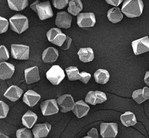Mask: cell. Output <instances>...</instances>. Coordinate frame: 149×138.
<instances>
[{
    "label": "cell",
    "mask_w": 149,
    "mask_h": 138,
    "mask_svg": "<svg viewBox=\"0 0 149 138\" xmlns=\"http://www.w3.org/2000/svg\"><path fill=\"white\" fill-rule=\"evenodd\" d=\"M29 46L24 44H11V54L17 60H27L29 58Z\"/></svg>",
    "instance_id": "obj_6"
},
{
    "label": "cell",
    "mask_w": 149,
    "mask_h": 138,
    "mask_svg": "<svg viewBox=\"0 0 149 138\" xmlns=\"http://www.w3.org/2000/svg\"><path fill=\"white\" fill-rule=\"evenodd\" d=\"M25 80L27 84H32L40 80L38 68L37 66L28 68L24 70Z\"/></svg>",
    "instance_id": "obj_17"
},
{
    "label": "cell",
    "mask_w": 149,
    "mask_h": 138,
    "mask_svg": "<svg viewBox=\"0 0 149 138\" xmlns=\"http://www.w3.org/2000/svg\"><path fill=\"white\" fill-rule=\"evenodd\" d=\"M144 81L145 82V83L149 86V71H147L146 73L145 76H144Z\"/></svg>",
    "instance_id": "obj_41"
},
{
    "label": "cell",
    "mask_w": 149,
    "mask_h": 138,
    "mask_svg": "<svg viewBox=\"0 0 149 138\" xmlns=\"http://www.w3.org/2000/svg\"><path fill=\"white\" fill-rule=\"evenodd\" d=\"M77 23L80 27L94 26L95 23L94 13L93 12L79 13L77 18Z\"/></svg>",
    "instance_id": "obj_8"
},
{
    "label": "cell",
    "mask_w": 149,
    "mask_h": 138,
    "mask_svg": "<svg viewBox=\"0 0 149 138\" xmlns=\"http://www.w3.org/2000/svg\"><path fill=\"white\" fill-rule=\"evenodd\" d=\"M95 94L97 96V101H96V104H101L105 101H107V96L103 92L100 91H95Z\"/></svg>",
    "instance_id": "obj_35"
},
{
    "label": "cell",
    "mask_w": 149,
    "mask_h": 138,
    "mask_svg": "<svg viewBox=\"0 0 149 138\" xmlns=\"http://www.w3.org/2000/svg\"><path fill=\"white\" fill-rule=\"evenodd\" d=\"M23 91L19 87L12 85L10 86L4 94V96L10 101L15 102L18 100L22 96Z\"/></svg>",
    "instance_id": "obj_15"
},
{
    "label": "cell",
    "mask_w": 149,
    "mask_h": 138,
    "mask_svg": "<svg viewBox=\"0 0 149 138\" xmlns=\"http://www.w3.org/2000/svg\"><path fill=\"white\" fill-rule=\"evenodd\" d=\"M9 7L10 9L20 11L26 8L28 5V0H7Z\"/></svg>",
    "instance_id": "obj_26"
},
{
    "label": "cell",
    "mask_w": 149,
    "mask_h": 138,
    "mask_svg": "<svg viewBox=\"0 0 149 138\" xmlns=\"http://www.w3.org/2000/svg\"><path fill=\"white\" fill-rule=\"evenodd\" d=\"M133 52L139 55L149 51V38L148 36L140 38L132 42Z\"/></svg>",
    "instance_id": "obj_9"
},
{
    "label": "cell",
    "mask_w": 149,
    "mask_h": 138,
    "mask_svg": "<svg viewBox=\"0 0 149 138\" xmlns=\"http://www.w3.org/2000/svg\"><path fill=\"white\" fill-rule=\"evenodd\" d=\"M52 2L54 6L58 9L64 8L69 4V0H52Z\"/></svg>",
    "instance_id": "obj_33"
},
{
    "label": "cell",
    "mask_w": 149,
    "mask_h": 138,
    "mask_svg": "<svg viewBox=\"0 0 149 138\" xmlns=\"http://www.w3.org/2000/svg\"><path fill=\"white\" fill-rule=\"evenodd\" d=\"M58 104L60 106L62 112H67L72 111L74 107V102L70 94H65L60 96L56 99Z\"/></svg>",
    "instance_id": "obj_10"
},
{
    "label": "cell",
    "mask_w": 149,
    "mask_h": 138,
    "mask_svg": "<svg viewBox=\"0 0 149 138\" xmlns=\"http://www.w3.org/2000/svg\"><path fill=\"white\" fill-rule=\"evenodd\" d=\"M66 72L67 73L68 79L70 81H74L81 78L80 73H79L78 68L74 66H70L66 68Z\"/></svg>",
    "instance_id": "obj_27"
},
{
    "label": "cell",
    "mask_w": 149,
    "mask_h": 138,
    "mask_svg": "<svg viewBox=\"0 0 149 138\" xmlns=\"http://www.w3.org/2000/svg\"><path fill=\"white\" fill-rule=\"evenodd\" d=\"M80 74L81 75V78L80 81L84 84H87L89 80L90 79L91 74L90 73L84 72V71L80 73Z\"/></svg>",
    "instance_id": "obj_36"
},
{
    "label": "cell",
    "mask_w": 149,
    "mask_h": 138,
    "mask_svg": "<svg viewBox=\"0 0 149 138\" xmlns=\"http://www.w3.org/2000/svg\"><path fill=\"white\" fill-rule=\"evenodd\" d=\"M132 98L139 104H140L146 101L142 89H139L133 91L132 94Z\"/></svg>",
    "instance_id": "obj_28"
},
{
    "label": "cell",
    "mask_w": 149,
    "mask_h": 138,
    "mask_svg": "<svg viewBox=\"0 0 149 138\" xmlns=\"http://www.w3.org/2000/svg\"><path fill=\"white\" fill-rule=\"evenodd\" d=\"M30 7L36 12L40 20H43L52 18L54 15L52 9L49 1L40 2L38 0H36L30 5Z\"/></svg>",
    "instance_id": "obj_2"
},
{
    "label": "cell",
    "mask_w": 149,
    "mask_h": 138,
    "mask_svg": "<svg viewBox=\"0 0 149 138\" xmlns=\"http://www.w3.org/2000/svg\"><path fill=\"white\" fill-rule=\"evenodd\" d=\"M71 42H72V39L70 38L69 36H67L66 41L63 44L61 47L63 50H67V49H68L69 48Z\"/></svg>",
    "instance_id": "obj_38"
},
{
    "label": "cell",
    "mask_w": 149,
    "mask_h": 138,
    "mask_svg": "<svg viewBox=\"0 0 149 138\" xmlns=\"http://www.w3.org/2000/svg\"><path fill=\"white\" fill-rule=\"evenodd\" d=\"M116 123H102L100 125V134L103 138H113L118 134Z\"/></svg>",
    "instance_id": "obj_7"
},
{
    "label": "cell",
    "mask_w": 149,
    "mask_h": 138,
    "mask_svg": "<svg viewBox=\"0 0 149 138\" xmlns=\"http://www.w3.org/2000/svg\"><path fill=\"white\" fill-rule=\"evenodd\" d=\"M94 77L97 83L104 84L109 81V74L106 70L98 69L94 73Z\"/></svg>",
    "instance_id": "obj_24"
},
{
    "label": "cell",
    "mask_w": 149,
    "mask_h": 138,
    "mask_svg": "<svg viewBox=\"0 0 149 138\" xmlns=\"http://www.w3.org/2000/svg\"><path fill=\"white\" fill-rule=\"evenodd\" d=\"M9 110V106L3 102L2 101H0V118H5L6 117L8 113Z\"/></svg>",
    "instance_id": "obj_31"
},
{
    "label": "cell",
    "mask_w": 149,
    "mask_h": 138,
    "mask_svg": "<svg viewBox=\"0 0 149 138\" xmlns=\"http://www.w3.org/2000/svg\"><path fill=\"white\" fill-rule=\"evenodd\" d=\"M65 76L63 70L58 65H53L46 73L47 79L53 85H58L63 80Z\"/></svg>",
    "instance_id": "obj_4"
},
{
    "label": "cell",
    "mask_w": 149,
    "mask_h": 138,
    "mask_svg": "<svg viewBox=\"0 0 149 138\" xmlns=\"http://www.w3.org/2000/svg\"><path fill=\"white\" fill-rule=\"evenodd\" d=\"M96 101H97V96L95 94V92L93 91H89L86 96L85 101L87 103H88L91 105H96Z\"/></svg>",
    "instance_id": "obj_30"
},
{
    "label": "cell",
    "mask_w": 149,
    "mask_h": 138,
    "mask_svg": "<svg viewBox=\"0 0 149 138\" xmlns=\"http://www.w3.org/2000/svg\"><path fill=\"white\" fill-rule=\"evenodd\" d=\"M15 72V66L9 63H0V78L5 80L10 78Z\"/></svg>",
    "instance_id": "obj_14"
},
{
    "label": "cell",
    "mask_w": 149,
    "mask_h": 138,
    "mask_svg": "<svg viewBox=\"0 0 149 138\" xmlns=\"http://www.w3.org/2000/svg\"><path fill=\"white\" fill-rule=\"evenodd\" d=\"M79 59L83 63H87L93 60L94 58V52L91 47L80 48L77 52Z\"/></svg>",
    "instance_id": "obj_20"
},
{
    "label": "cell",
    "mask_w": 149,
    "mask_h": 138,
    "mask_svg": "<svg viewBox=\"0 0 149 138\" xmlns=\"http://www.w3.org/2000/svg\"><path fill=\"white\" fill-rule=\"evenodd\" d=\"M0 138H10V137H8V136L5 135V134H3L2 133H0Z\"/></svg>",
    "instance_id": "obj_42"
},
{
    "label": "cell",
    "mask_w": 149,
    "mask_h": 138,
    "mask_svg": "<svg viewBox=\"0 0 149 138\" xmlns=\"http://www.w3.org/2000/svg\"><path fill=\"white\" fill-rule=\"evenodd\" d=\"M41 96L40 94L33 90L29 89L24 94L23 101L28 106L33 107L37 104Z\"/></svg>",
    "instance_id": "obj_16"
},
{
    "label": "cell",
    "mask_w": 149,
    "mask_h": 138,
    "mask_svg": "<svg viewBox=\"0 0 149 138\" xmlns=\"http://www.w3.org/2000/svg\"><path fill=\"white\" fill-rule=\"evenodd\" d=\"M87 136L91 137V138H98L97 129L96 128H92L87 132Z\"/></svg>",
    "instance_id": "obj_37"
},
{
    "label": "cell",
    "mask_w": 149,
    "mask_h": 138,
    "mask_svg": "<svg viewBox=\"0 0 149 138\" xmlns=\"http://www.w3.org/2000/svg\"><path fill=\"white\" fill-rule=\"evenodd\" d=\"M57 101L55 99H48L41 103L40 107L43 115L48 116L56 113L59 111Z\"/></svg>",
    "instance_id": "obj_11"
},
{
    "label": "cell",
    "mask_w": 149,
    "mask_h": 138,
    "mask_svg": "<svg viewBox=\"0 0 149 138\" xmlns=\"http://www.w3.org/2000/svg\"><path fill=\"white\" fill-rule=\"evenodd\" d=\"M10 29L17 33H22L29 27V20L26 16L17 13L9 19Z\"/></svg>",
    "instance_id": "obj_3"
},
{
    "label": "cell",
    "mask_w": 149,
    "mask_h": 138,
    "mask_svg": "<svg viewBox=\"0 0 149 138\" xmlns=\"http://www.w3.org/2000/svg\"><path fill=\"white\" fill-rule=\"evenodd\" d=\"M58 57V51L53 47H49L45 49L42 53V58L44 63H52Z\"/></svg>",
    "instance_id": "obj_19"
},
{
    "label": "cell",
    "mask_w": 149,
    "mask_h": 138,
    "mask_svg": "<svg viewBox=\"0 0 149 138\" xmlns=\"http://www.w3.org/2000/svg\"><path fill=\"white\" fill-rule=\"evenodd\" d=\"M120 118L122 123L126 127L134 126L137 123L136 118L134 114L130 111L126 112L121 115Z\"/></svg>",
    "instance_id": "obj_23"
},
{
    "label": "cell",
    "mask_w": 149,
    "mask_h": 138,
    "mask_svg": "<svg viewBox=\"0 0 149 138\" xmlns=\"http://www.w3.org/2000/svg\"><path fill=\"white\" fill-rule=\"evenodd\" d=\"M17 138H33L31 132L27 128L19 129L16 131Z\"/></svg>",
    "instance_id": "obj_29"
},
{
    "label": "cell",
    "mask_w": 149,
    "mask_h": 138,
    "mask_svg": "<svg viewBox=\"0 0 149 138\" xmlns=\"http://www.w3.org/2000/svg\"><path fill=\"white\" fill-rule=\"evenodd\" d=\"M9 26V22L8 20L2 17H0V33H3L6 32L8 30Z\"/></svg>",
    "instance_id": "obj_34"
},
{
    "label": "cell",
    "mask_w": 149,
    "mask_h": 138,
    "mask_svg": "<svg viewBox=\"0 0 149 138\" xmlns=\"http://www.w3.org/2000/svg\"><path fill=\"white\" fill-rule=\"evenodd\" d=\"M83 138H91V137H90V136H85V137H83Z\"/></svg>",
    "instance_id": "obj_43"
},
{
    "label": "cell",
    "mask_w": 149,
    "mask_h": 138,
    "mask_svg": "<svg viewBox=\"0 0 149 138\" xmlns=\"http://www.w3.org/2000/svg\"><path fill=\"white\" fill-rule=\"evenodd\" d=\"M72 16L65 11L58 12L56 13L55 25L61 28L68 29L71 26Z\"/></svg>",
    "instance_id": "obj_12"
},
{
    "label": "cell",
    "mask_w": 149,
    "mask_h": 138,
    "mask_svg": "<svg viewBox=\"0 0 149 138\" xmlns=\"http://www.w3.org/2000/svg\"><path fill=\"white\" fill-rule=\"evenodd\" d=\"M47 37L49 42L53 44L61 47L66 40L67 36L63 33L59 28L53 27L48 30Z\"/></svg>",
    "instance_id": "obj_5"
},
{
    "label": "cell",
    "mask_w": 149,
    "mask_h": 138,
    "mask_svg": "<svg viewBox=\"0 0 149 138\" xmlns=\"http://www.w3.org/2000/svg\"><path fill=\"white\" fill-rule=\"evenodd\" d=\"M123 1V0H105V1L107 2V4L112 5L116 7L119 6Z\"/></svg>",
    "instance_id": "obj_39"
},
{
    "label": "cell",
    "mask_w": 149,
    "mask_h": 138,
    "mask_svg": "<svg viewBox=\"0 0 149 138\" xmlns=\"http://www.w3.org/2000/svg\"><path fill=\"white\" fill-rule=\"evenodd\" d=\"M89 110L90 106L83 100H80L75 103L72 111L78 118H81L87 115Z\"/></svg>",
    "instance_id": "obj_18"
},
{
    "label": "cell",
    "mask_w": 149,
    "mask_h": 138,
    "mask_svg": "<svg viewBox=\"0 0 149 138\" xmlns=\"http://www.w3.org/2000/svg\"><path fill=\"white\" fill-rule=\"evenodd\" d=\"M9 58V54L6 47L3 45L0 46V61L3 62L8 60Z\"/></svg>",
    "instance_id": "obj_32"
},
{
    "label": "cell",
    "mask_w": 149,
    "mask_h": 138,
    "mask_svg": "<svg viewBox=\"0 0 149 138\" xmlns=\"http://www.w3.org/2000/svg\"><path fill=\"white\" fill-rule=\"evenodd\" d=\"M143 93L145 99H149V88L144 87L143 88Z\"/></svg>",
    "instance_id": "obj_40"
},
{
    "label": "cell",
    "mask_w": 149,
    "mask_h": 138,
    "mask_svg": "<svg viewBox=\"0 0 149 138\" xmlns=\"http://www.w3.org/2000/svg\"><path fill=\"white\" fill-rule=\"evenodd\" d=\"M83 9V4L81 0H69L68 11L70 14L77 16Z\"/></svg>",
    "instance_id": "obj_25"
},
{
    "label": "cell",
    "mask_w": 149,
    "mask_h": 138,
    "mask_svg": "<svg viewBox=\"0 0 149 138\" xmlns=\"http://www.w3.org/2000/svg\"><path fill=\"white\" fill-rule=\"evenodd\" d=\"M143 7L142 0H125L121 11L128 18H135L141 15Z\"/></svg>",
    "instance_id": "obj_1"
},
{
    "label": "cell",
    "mask_w": 149,
    "mask_h": 138,
    "mask_svg": "<svg viewBox=\"0 0 149 138\" xmlns=\"http://www.w3.org/2000/svg\"><path fill=\"white\" fill-rule=\"evenodd\" d=\"M37 120V115L31 111H28L22 116V123L28 129H31Z\"/></svg>",
    "instance_id": "obj_21"
},
{
    "label": "cell",
    "mask_w": 149,
    "mask_h": 138,
    "mask_svg": "<svg viewBox=\"0 0 149 138\" xmlns=\"http://www.w3.org/2000/svg\"><path fill=\"white\" fill-rule=\"evenodd\" d=\"M51 128V126L48 123L36 124L33 128L32 132L34 138H41L46 137Z\"/></svg>",
    "instance_id": "obj_13"
},
{
    "label": "cell",
    "mask_w": 149,
    "mask_h": 138,
    "mask_svg": "<svg viewBox=\"0 0 149 138\" xmlns=\"http://www.w3.org/2000/svg\"><path fill=\"white\" fill-rule=\"evenodd\" d=\"M107 16L110 22L113 23H116L122 19L123 14L118 7H113L108 11Z\"/></svg>",
    "instance_id": "obj_22"
}]
</instances>
